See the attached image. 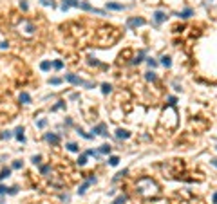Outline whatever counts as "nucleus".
I'll list each match as a JSON object with an SVG mask.
<instances>
[{"label":"nucleus","mask_w":217,"mask_h":204,"mask_svg":"<svg viewBox=\"0 0 217 204\" xmlns=\"http://www.w3.org/2000/svg\"><path fill=\"white\" fill-rule=\"evenodd\" d=\"M20 101H22V103H31V96L27 92H22L20 94Z\"/></svg>","instance_id":"16"},{"label":"nucleus","mask_w":217,"mask_h":204,"mask_svg":"<svg viewBox=\"0 0 217 204\" xmlns=\"http://www.w3.org/2000/svg\"><path fill=\"white\" fill-rule=\"evenodd\" d=\"M141 25H145L143 18H128L127 20V27H130V29H134V27H141Z\"/></svg>","instance_id":"5"},{"label":"nucleus","mask_w":217,"mask_h":204,"mask_svg":"<svg viewBox=\"0 0 217 204\" xmlns=\"http://www.w3.org/2000/svg\"><path fill=\"white\" fill-rule=\"evenodd\" d=\"M11 175V168H4L2 172H0V179H5V177H9Z\"/></svg>","instance_id":"20"},{"label":"nucleus","mask_w":217,"mask_h":204,"mask_svg":"<svg viewBox=\"0 0 217 204\" xmlns=\"http://www.w3.org/2000/svg\"><path fill=\"white\" fill-rule=\"evenodd\" d=\"M44 5H51V7H54V0H40Z\"/></svg>","instance_id":"30"},{"label":"nucleus","mask_w":217,"mask_h":204,"mask_svg":"<svg viewBox=\"0 0 217 204\" xmlns=\"http://www.w3.org/2000/svg\"><path fill=\"white\" fill-rule=\"evenodd\" d=\"M67 150H69V152H78L80 148H78L76 143H69V145H67Z\"/></svg>","instance_id":"24"},{"label":"nucleus","mask_w":217,"mask_h":204,"mask_svg":"<svg viewBox=\"0 0 217 204\" xmlns=\"http://www.w3.org/2000/svg\"><path fill=\"white\" fill-rule=\"evenodd\" d=\"M63 105H65L63 101H58V105H54V107H53V110H58V108H62Z\"/></svg>","instance_id":"38"},{"label":"nucleus","mask_w":217,"mask_h":204,"mask_svg":"<svg viewBox=\"0 0 217 204\" xmlns=\"http://www.w3.org/2000/svg\"><path fill=\"white\" fill-rule=\"evenodd\" d=\"M143 58H145V51H141L139 54H138V56H136L134 60H130V63L132 65H136V63H141V62H143Z\"/></svg>","instance_id":"14"},{"label":"nucleus","mask_w":217,"mask_h":204,"mask_svg":"<svg viewBox=\"0 0 217 204\" xmlns=\"http://www.w3.org/2000/svg\"><path fill=\"white\" fill-rule=\"evenodd\" d=\"M192 15H194V9H192V7H186L183 13H177L179 18H188V16H192Z\"/></svg>","instance_id":"13"},{"label":"nucleus","mask_w":217,"mask_h":204,"mask_svg":"<svg viewBox=\"0 0 217 204\" xmlns=\"http://www.w3.org/2000/svg\"><path fill=\"white\" fill-rule=\"evenodd\" d=\"M45 141L51 143V145H58L60 143V135L58 134H45Z\"/></svg>","instance_id":"8"},{"label":"nucleus","mask_w":217,"mask_h":204,"mask_svg":"<svg viewBox=\"0 0 217 204\" xmlns=\"http://www.w3.org/2000/svg\"><path fill=\"white\" fill-rule=\"evenodd\" d=\"M215 150H217V146H215Z\"/></svg>","instance_id":"45"},{"label":"nucleus","mask_w":217,"mask_h":204,"mask_svg":"<svg viewBox=\"0 0 217 204\" xmlns=\"http://www.w3.org/2000/svg\"><path fill=\"white\" fill-rule=\"evenodd\" d=\"M13 168H15V170H20V168H22V163H20V161H15V163H13Z\"/></svg>","instance_id":"36"},{"label":"nucleus","mask_w":217,"mask_h":204,"mask_svg":"<svg viewBox=\"0 0 217 204\" xmlns=\"http://www.w3.org/2000/svg\"><path fill=\"white\" fill-rule=\"evenodd\" d=\"M111 90H112V87L108 85V83H103V85H101V92H103L105 96H107V94H111Z\"/></svg>","instance_id":"19"},{"label":"nucleus","mask_w":217,"mask_h":204,"mask_svg":"<svg viewBox=\"0 0 217 204\" xmlns=\"http://www.w3.org/2000/svg\"><path fill=\"white\" fill-rule=\"evenodd\" d=\"M94 182H96V179H94V177H89V179H87V181L83 182V184L80 186V190H78V193H80V195H83V193L87 192V188H89L91 184H94Z\"/></svg>","instance_id":"6"},{"label":"nucleus","mask_w":217,"mask_h":204,"mask_svg":"<svg viewBox=\"0 0 217 204\" xmlns=\"http://www.w3.org/2000/svg\"><path fill=\"white\" fill-rule=\"evenodd\" d=\"M145 80H147V81H156V72L148 71V72L145 74Z\"/></svg>","instance_id":"22"},{"label":"nucleus","mask_w":217,"mask_h":204,"mask_svg":"<svg viewBox=\"0 0 217 204\" xmlns=\"http://www.w3.org/2000/svg\"><path fill=\"white\" fill-rule=\"evenodd\" d=\"M49 83H51V85H60V83H62V80H60V78H51Z\"/></svg>","instance_id":"29"},{"label":"nucleus","mask_w":217,"mask_h":204,"mask_svg":"<svg viewBox=\"0 0 217 204\" xmlns=\"http://www.w3.org/2000/svg\"><path fill=\"white\" fill-rule=\"evenodd\" d=\"M53 67H54V69H56V71H60V69H62V67H63V62H60V60H56V62L53 63Z\"/></svg>","instance_id":"26"},{"label":"nucleus","mask_w":217,"mask_h":204,"mask_svg":"<svg viewBox=\"0 0 217 204\" xmlns=\"http://www.w3.org/2000/svg\"><path fill=\"white\" fill-rule=\"evenodd\" d=\"M0 204H4V202H2V201H0Z\"/></svg>","instance_id":"44"},{"label":"nucleus","mask_w":217,"mask_h":204,"mask_svg":"<svg viewBox=\"0 0 217 204\" xmlns=\"http://www.w3.org/2000/svg\"><path fill=\"white\" fill-rule=\"evenodd\" d=\"M125 202H127V197H125V195H119L118 199L112 201V204H125Z\"/></svg>","instance_id":"21"},{"label":"nucleus","mask_w":217,"mask_h":204,"mask_svg":"<svg viewBox=\"0 0 217 204\" xmlns=\"http://www.w3.org/2000/svg\"><path fill=\"white\" fill-rule=\"evenodd\" d=\"M76 163H78V165H80V166H83V165H85V163H87V154H81V155H80V157H78V161H76Z\"/></svg>","instance_id":"23"},{"label":"nucleus","mask_w":217,"mask_h":204,"mask_svg":"<svg viewBox=\"0 0 217 204\" xmlns=\"http://www.w3.org/2000/svg\"><path fill=\"white\" fill-rule=\"evenodd\" d=\"M125 5L123 4H118V2H107V9H112V11H121Z\"/></svg>","instance_id":"12"},{"label":"nucleus","mask_w":217,"mask_h":204,"mask_svg":"<svg viewBox=\"0 0 217 204\" xmlns=\"http://www.w3.org/2000/svg\"><path fill=\"white\" fill-rule=\"evenodd\" d=\"M161 123L167 128H174L175 125H177V112L174 110V107L165 108V112H163V116H161Z\"/></svg>","instance_id":"2"},{"label":"nucleus","mask_w":217,"mask_h":204,"mask_svg":"<svg viewBox=\"0 0 217 204\" xmlns=\"http://www.w3.org/2000/svg\"><path fill=\"white\" fill-rule=\"evenodd\" d=\"M118 163H119V157H118V155H111V157H108V165H111V166H116Z\"/></svg>","instance_id":"18"},{"label":"nucleus","mask_w":217,"mask_h":204,"mask_svg":"<svg viewBox=\"0 0 217 204\" xmlns=\"http://www.w3.org/2000/svg\"><path fill=\"white\" fill-rule=\"evenodd\" d=\"M136 190H138V193L141 197H145V199H152V197H158L159 195L158 182L152 181L150 177H141L138 181V184H136Z\"/></svg>","instance_id":"1"},{"label":"nucleus","mask_w":217,"mask_h":204,"mask_svg":"<svg viewBox=\"0 0 217 204\" xmlns=\"http://www.w3.org/2000/svg\"><path fill=\"white\" fill-rule=\"evenodd\" d=\"M8 193H9V195H16V193H18V188H16V186L9 188V190H8Z\"/></svg>","instance_id":"32"},{"label":"nucleus","mask_w":217,"mask_h":204,"mask_svg":"<svg viewBox=\"0 0 217 204\" xmlns=\"http://www.w3.org/2000/svg\"><path fill=\"white\" fill-rule=\"evenodd\" d=\"M98 152H100V154H105V155H107V154H111V145H101Z\"/></svg>","instance_id":"17"},{"label":"nucleus","mask_w":217,"mask_h":204,"mask_svg":"<svg viewBox=\"0 0 217 204\" xmlns=\"http://www.w3.org/2000/svg\"><path fill=\"white\" fill-rule=\"evenodd\" d=\"M65 80L69 81V83H72V85H81V87H85V89H94L92 81L81 80L80 76H76V74H65Z\"/></svg>","instance_id":"4"},{"label":"nucleus","mask_w":217,"mask_h":204,"mask_svg":"<svg viewBox=\"0 0 217 204\" xmlns=\"http://www.w3.org/2000/svg\"><path fill=\"white\" fill-rule=\"evenodd\" d=\"M210 163H212V165H214V166L217 168V159H210Z\"/></svg>","instance_id":"43"},{"label":"nucleus","mask_w":217,"mask_h":204,"mask_svg":"<svg viewBox=\"0 0 217 204\" xmlns=\"http://www.w3.org/2000/svg\"><path fill=\"white\" fill-rule=\"evenodd\" d=\"M147 63L150 65L152 69H154V67H158V62H156V60H152V58H148V60H147Z\"/></svg>","instance_id":"31"},{"label":"nucleus","mask_w":217,"mask_h":204,"mask_svg":"<svg viewBox=\"0 0 217 204\" xmlns=\"http://www.w3.org/2000/svg\"><path fill=\"white\" fill-rule=\"evenodd\" d=\"M92 132H96L98 135H107V126H105V123H100L98 126H94Z\"/></svg>","instance_id":"10"},{"label":"nucleus","mask_w":217,"mask_h":204,"mask_svg":"<svg viewBox=\"0 0 217 204\" xmlns=\"http://www.w3.org/2000/svg\"><path fill=\"white\" fill-rule=\"evenodd\" d=\"M40 69H42V71H49L51 69V62H42V63H40Z\"/></svg>","instance_id":"25"},{"label":"nucleus","mask_w":217,"mask_h":204,"mask_svg":"<svg viewBox=\"0 0 217 204\" xmlns=\"http://www.w3.org/2000/svg\"><path fill=\"white\" fill-rule=\"evenodd\" d=\"M174 105H175V98L170 96V98H168V107H174Z\"/></svg>","instance_id":"37"},{"label":"nucleus","mask_w":217,"mask_h":204,"mask_svg":"<svg viewBox=\"0 0 217 204\" xmlns=\"http://www.w3.org/2000/svg\"><path fill=\"white\" fill-rule=\"evenodd\" d=\"M116 137L118 139H128V137H130V132L125 130V128H118V130H116Z\"/></svg>","instance_id":"9"},{"label":"nucleus","mask_w":217,"mask_h":204,"mask_svg":"<svg viewBox=\"0 0 217 204\" xmlns=\"http://www.w3.org/2000/svg\"><path fill=\"white\" fill-rule=\"evenodd\" d=\"M15 137L20 141V143H25V135H24V126H18L15 130Z\"/></svg>","instance_id":"11"},{"label":"nucleus","mask_w":217,"mask_h":204,"mask_svg":"<svg viewBox=\"0 0 217 204\" xmlns=\"http://www.w3.org/2000/svg\"><path fill=\"white\" fill-rule=\"evenodd\" d=\"M78 134H80V135H83L85 139H91V137H92V135H89V134H85L83 130H78Z\"/></svg>","instance_id":"39"},{"label":"nucleus","mask_w":217,"mask_h":204,"mask_svg":"<svg viewBox=\"0 0 217 204\" xmlns=\"http://www.w3.org/2000/svg\"><path fill=\"white\" fill-rule=\"evenodd\" d=\"M20 7H22V11H27V9H29V5H27V0H20Z\"/></svg>","instance_id":"28"},{"label":"nucleus","mask_w":217,"mask_h":204,"mask_svg":"<svg viewBox=\"0 0 217 204\" xmlns=\"http://www.w3.org/2000/svg\"><path fill=\"white\" fill-rule=\"evenodd\" d=\"M40 172H42V175L49 173V172H51V166H49V165H45V166H42V168H40Z\"/></svg>","instance_id":"27"},{"label":"nucleus","mask_w":217,"mask_h":204,"mask_svg":"<svg viewBox=\"0 0 217 204\" xmlns=\"http://www.w3.org/2000/svg\"><path fill=\"white\" fill-rule=\"evenodd\" d=\"M8 190L9 188H5L4 184H0V195H5V193H8Z\"/></svg>","instance_id":"35"},{"label":"nucleus","mask_w":217,"mask_h":204,"mask_svg":"<svg viewBox=\"0 0 217 204\" xmlns=\"http://www.w3.org/2000/svg\"><path fill=\"white\" fill-rule=\"evenodd\" d=\"M33 163H35V165H40V161H42V157H40V155H33V159H31Z\"/></svg>","instance_id":"34"},{"label":"nucleus","mask_w":217,"mask_h":204,"mask_svg":"<svg viewBox=\"0 0 217 204\" xmlns=\"http://www.w3.org/2000/svg\"><path fill=\"white\" fill-rule=\"evenodd\" d=\"M167 20V13L165 11H156L154 13V22L156 24H161V22H165Z\"/></svg>","instance_id":"7"},{"label":"nucleus","mask_w":217,"mask_h":204,"mask_svg":"<svg viewBox=\"0 0 217 204\" xmlns=\"http://www.w3.org/2000/svg\"><path fill=\"white\" fill-rule=\"evenodd\" d=\"M212 202H214V204H217V192H215V193H214V197H212Z\"/></svg>","instance_id":"42"},{"label":"nucleus","mask_w":217,"mask_h":204,"mask_svg":"<svg viewBox=\"0 0 217 204\" xmlns=\"http://www.w3.org/2000/svg\"><path fill=\"white\" fill-rule=\"evenodd\" d=\"M45 125H47V119H40L38 123H36V126H38V128H44Z\"/></svg>","instance_id":"33"},{"label":"nucleus","mask_w":217,"mask_h":204,"mask_svg":"<svg viewBox=\"0 0 217 204\" xmlns=\"http://www.w3.org/2000/svg\"><path fill=\"white\" fill-rule=\"evenodd\" d=\"M35 31H36V27H35L33 22H29V20H22V22L18 24V33L22 36H25V38L35 36Z\"/></svg>","instance_id":"3"},{"label":"nucleus","mask_w":217,"mask_h":204,"mask_svg":"<svg viewBox=\"0 0 217 204\" xmlns=\"http://www.w3.org/2000/svg\"><path fill=\"white\" fill-rule=\"evenodd\" d=\"M11 135H13L11 132H4V134H2V137H4V139H9V137H11Z\"/></svg>","instance_id":"41"},{"label":"nucleus","mask_w":217,"mask_h":204,"mask_svg":"<svg viewBox=\"0 0 217 204\" xmlns=\"http://www.w3.org/2000/svg\"><path fill=\"white\" fill-rule=\"evenodd\" d=\"M89 63H91V65H100V62H98L96 58H89Z\"/></svg>","instance_id":"40"},{"label":"nucleus","mask_w":217,"mask_h":204,"mask_svg":"<svg viewBox=\"0 0 217 204\" xmlns=\"http://www.w3.org/2000/svg\"><path fill=\"white\" fill-rule=\"evenodd\" d=\"M161 65L168 69V67L172 65V60H170V56H167V54H165V56H161Z\"/></svg>","instance_id":"15"}]
</instances>
